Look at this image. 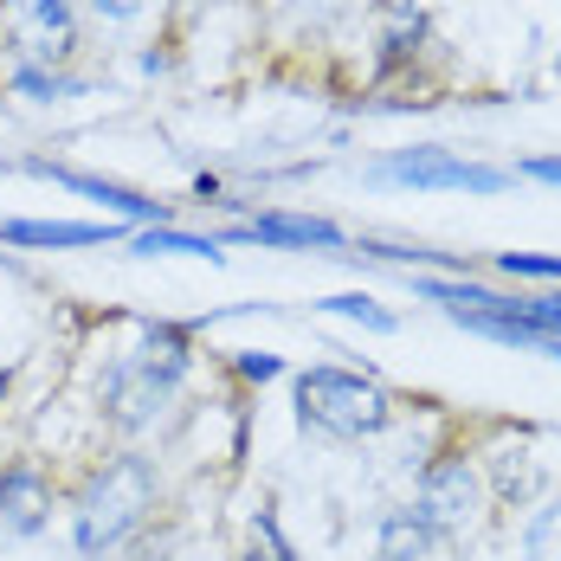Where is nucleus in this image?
<instances>
[{
    "label": "nucleus",
    "mask_w": 561,
    "mask_h": 561,
    "mask_svg": "<svg viewBox=\"0 0 561 561\" xmlns=\"http://www.w3.org/2000/svg\"><path fill=\"white\" fill-rule=\"evenodd\" d=\"M181 368H187V330H169V323L149 330L142 348H129L111 375H104V407H111V420L123 433H142V426L169 407Z\"/></svg>",
    "instance_id": "obj_1"
},
{
    "label": "nucleus",
    "mask_w": 561,
    "mask_h": 561,
    "mask_svg": "<svg viewBox=\"0 0 561 561\" xmlns=\"http://www.w3.org/2000/svg\"><path fill=\"white\" fill-rule=\"evenodd\" d=\"M149 510H156V478H149V465H142V458H111V465L84 484L78 510H71V542H78V556H111Z\"/></svg>",
    "instance_id": "obj_2"
},
{
    "label": "nucleus",
    "mask_w": 561,
    "mask_h": 561,
    "mask_svg": "<svg viewBox=\"0 0 561 561\" xmlns=\"http://www.w3.org/2000/svg\"><path fill=\"white\" fill-rule=\"evenodd\" d=\"M297 420L330 439H368L393 420V393L348 368H304L297 375Z\"/></svg>",
    "instance_id": "obj_3"
},
{
    "label": "nucleus",
    "mask_w": 561,
    "mask_h": 561,
    "mask_svg": "<svg viewBox=\"0 0 561 561\" xmlns=\"http://www.w3.org/2000/svg\"><path fill=\"white\" fill-rule=\"evenodd\" d=\"M0 39L20 65L58 71L78 46V13L71 0H0Z\"/></svg>",
    "instance_id": "obj_4"
},
{
    "label": "nucleus",
    "mask_w": 561,
    "mask_h": 561,
    "mask_svg": "<svg viewBox=\"0 0 561 561\" xmlns=\"http://www.w3.org/2000/svg\"><path fill=\"white\" fill-rule=\"evenodd\" d=\"M413 516L433 529V536H458L478 523V478L465 458H439L426 478H420V497H413Z\"/></svg>",
    "instance_id": "obj_5"
},
{
    "label": "nucleus",
    "mask_w": 561,
    "mask_h": 561,
    "mask_svg": "<svg viewBox=\"0 0 561 561\" xmlns=\"http://www.w3.org/2000/svg\"><path fill=\"white\" fill-rule=\"evenodd\" d=\"M381 181H407V187H458V194H497L504 169H484V162H458L446 149H407L381 162Z\"/></svg>",
    "instance_id": "obj_6"
},
{
    "label": "nucleus",
    "mask_w": 561,
    "mask_h": 561,
    "mask_svg": "<svg viewBox=\"0 0 561 561\" xmlns=\"http://www.w3.org/2000/svg\"><path fill=\"white\" fill-rule=\"evenodd\" d=\"M46 510H53V491L33 465H7L0 471V536H33L46 529Z\"/></svg>",
    "instance_id": "obj_7"
},
{
    "label": "nucleus",
    "mask_w": 561,
    "mask_h": 561,
    "mask_svg": "<svg viewBox=\"0 0 561 561\" xmlns=\"http://www.w3.org/2000/svg\"><path fill=\"white\" fill-rule=\"evenodd\" d=\"M232 239H245V245H323V252L348 245L330 220H310V214H259V220L232 226Z\"/></svg>",
    "instance_id": "obj_8"
},
{
    "label": "nucleus",
    "mask_w": 561,
    "mask_h": 561,
    "mask_svg": "<svg viewBox=\"0 0 561 561\" xmlns=\"http://www.w3.org/2000/svg\"><path fill=\"white\" fill-rule=\"evenodd\" d=\"M0 239L13 245H104L116 239V226H78V220H7Z\"/></svg>",
    "instance_id": "obj_9"
},
{
    "label": "nucleus",
    "mask_w": 561,
    "mask_h": 561,
    "mask_svg": "<svg viewBox=\"0 0 561 561\" xmlns=\"http://www.w3.org/2000/svg\"><path fill=\"white\" fill-rule=\"evenodd\" d=\"M58 181H65V187H78V194H91V201H104V207L123 214V220L162 226V201H142V194H129V187H111V181H98V174H71V169H58Z\"/></svg>",
    "instance_id": "obj_10"
},
{
    "label": "nucleus",
    "mask_w": 561,
    "mask_h": 561,
    "mask_svg": "<svg viewBox=\"0 0 561 561\" xmlns=\"http://www.w3.org/2000/svg\"><path fill=\"white\" fill-rule=\"evenodd\" d=\"M426 549H433V529L413 510H393L388 523H381V561H420Z\"/></svg>",
    "instance_id": "obj_11"
},
{
    "label": "nucleus",
    "mask_w": 561,
    "mask_h": 561,
    "mask_svg": "<svg viewBox=\"0 0 561 561\" xmlns=\"http://www.w3.org/2000/svg\"><path fill=\"white\" fill-rule=\"evenodd\" d=\"M136 252H142V259H156V252H181V259H220V245H214V239H194V232H169V226H149V232L136 239Z\"/></svg>",
    "instance_id": "obj_12"
},
{
    "label": "nucleus",
    "mask_w": 561,
    "mask_h": 561,
    "mask_svg": "<svg viewBox=\"0 0 561 561\" xmlns=\"http://www.w3.org/2000/svg\"><path fill=\"white\" fill-rule=\"evenodd\" d=\"M523 549H529V561H561V497L529 516V529H523Z\"/></svg>",
    "instance_id": "obj_13"
},
{
    "label": "nucleus",
    "mask_w": 561,
    "mask_h": 561,
    "mask_svg": "<svg viewBox=\"0 0 561 561\" xmlns=\"http://www.w3.org/2000/svg\"><path fill=\"white\" fill-rule=\"evenodd\" d=\"M323 310H336V317H355V323H368V330H381V336L393 330V310H381V304H375V297H362V290H348V297H330Z\"/></svg>",
    "instance_id": "obj_14"
},
{
    "label": "nucleus",
    "mask_w": 561,
    "mask_h": 561,
    "mask_svg": "<svg viewBox=\"0 0 561 561\" xmlns=\"http://www.w3.org/2000/svg\"><path fill=\"white\" fill-rule=\"evenodd\" d=\"M13 91H26V98H71L78 84H71L65 71H33V65H13Z\"/></svg>",
    "instance_id": "obj_15"
},
{
    "label": "nucleus",
    "mask_w": 561,
    "mask_h": 561,
    "mask_svg": "<svg viewBox=\"0 0 561 561\" xmlns=\"http://www.w3.org/2000/svg\"><path fill=\"white\" fill-rule=\"evenodd\" d=\"M420 26H426V20H420L407 0H393V7H388V39H381V46H388V58H407V46L420 39Z\"/></svg>",
    "instance_id": "obj_16"
},
{
    "label": "nucleus",
    "mask_w": 561,
    "mask_h": 561,
    "mask_svg": "<svg viewBox=\"0 0 561 561\" xmlns=\"http://www.w3.org/2000/svg\"><path fill=\"white\" fill-rule=\"evenodd\" d=\"M497 265H504V278H542V284L561 278V259H549V252H504Z\"/></svg>",
    "instance_id": "obj_17"
},
{
    "label": "nucleus",
    "mask_w": 561,
    "mask_h": 561,
    "mask_svg": "<svg viewBox=\"0 0 561 561\" xmlns=\"http://www.w3.org/2000/svg\"><path fill=\"white\" fill-rule=\"evenodd\" d=\"M245 561H297L290 549H284V536H278V523H272V516H259V523H252V542H245Z\"/></svg>",
    "instance_id": "obj_18"
},
{
    "label": "nucleus",
    "mask_w": 561,
    "mask_h": 561,
    "mask_svg": "<svg viewBox=\"0 0 561 561\" xmlns=\"http://www.w3.org/2000/svg\"><path fill=\"white\" fill-rule=\"evenodd\" d=\"M278 368H284L278 355H239V375H245V381H272Z\"/></svg>",
    "instance_id": "obj_19"
},
{
    "label": "nucleus",
    "mask_w": 561,
    "mask_h": 561,
    "mask_svg": "<svg viewBox=\"0 0 561 561\" xmlns=\"http://www.w3.org/2000/svg\"><path fill=\"white\" fill-rule=\"evenodd\" d=\"M523 174H536V181H549V187H561V156H542V162H529Z\"/></svg>",
    "instance_id": "obj_20"
},
{
    "label": "nucleus",
    "mask_w": 561,
    "mask_h": 561,
    "mask_svg": "<svg viewBox=\"0 0 561 561\" xmlns=\"http://www.w3.org/2000/svg\"><path fill=\"white\" fill-rule=\"evenodd\" d=\"M91 7H98V13H111V20H129L142 0H91Z\"/></svg>",
    "instance_id": "obj_21"
},
{
    "label": "nucleus",
    "mask_w": 561,
    "mask_h": 561,
    "mask_svg": "<svg viewBox=\"0 0 561 561\" xmlns=\"http://www.w3.org/2000/svg\"><path fill=\"white\" fill-rule=\"evenodd\" d=\"M0 400H7V375H0Z\"/></svg>",
    "instance_id": "obj_22"
}]
</instances>
